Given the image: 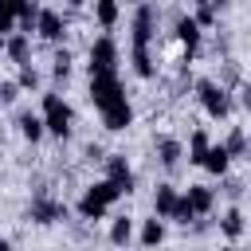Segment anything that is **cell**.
I'll list each match as a JSON object with an SVG mask.
<instances>
[{
	"mask_svg": "<svg viewBox=\"0 0 251 251\" xmlns=\"http://www.w3.org/2000/svg\"><path fill=\"white\" fill-rule=\"evenodd\" d=\"M118 196H122V192H118L110 180H94V184L82 192V200H78V216H82V220H102L106 208H110Z\"/></svg>",
	"mask_w": 251,
	"mask_h": 251,
	"instance_id": "obj_1",
	"label": "cell"
},
{
	"mask_svg": "<svg viewBox=\"0 0 251 251\" xmlns=\"http://www.w3.org/2000/svg\"><path fill=\"white\" fill-rule=\"evenodd\" d=\"M196 94H200V106H204L208 118L220 122V118L231 114V94H227L224 82H216V78H200V82H196Z\"/></svg>",
	"mask_w": 251,
	"mask_h": 251,
	"instance_id": "obj_2",
	"label": "cell"
},
{
	"mask_svg": "<svg viewBox=\"0 0 251 251\" xmlns=\"http://www.w3.org/2000/svg\"><path fill=\"white\" fill-rule=\"evenodd\" d=\"M39 122H43V133L67 137V133H71L75 114H71V106H67L59 94H43V114H39Z\"/></svg>",
	"mask_w": 251,
	"mask_h": 251,
	"instance_id": "obj_3",
	"label": "cell"
},
{
	"mask_svg": "<svg viewBox=\"0 0 251 251\" xmlns=\"http://www.w3.org/2000/svg\"><path fill=\"white\" fill-rule=\"evenodd\" d=\"M122 98H126V90H122V78H118V75H90V102H94L98 114L110 110V106L122 102Z\"/></svg>",
	"mask_w": 251,
	"mask_h": 251,
	"instance_id": "obj_4",
	"label": "cell"
},
{
	"mask_svg": "<svg viewBox=\"0 0 251 251\" xmlns=\"http://www.w3.org/2000/svg\"><path fill=\"white\" fill-rule=\"evenodd\" d=\"M90 75H118V43L114 35H98L90 43Z\"/></svg>",
	"mask_w": 251,
	"mask_h": 251,
	"instance_id": "obj_5",
	"label": "cell"
},
{
	"mask_svg": "<svg viewBox=\"0 0 251 251\" xmlns=\"http://www.w3.org/2000/svg\"><path fill=\"white\" fill-rule=\"evenodd\" d=\"M129 31H133V47H149L153 43V31H157V8L153 4H137Z\"/></svg>",
	"mask_w": 251,
	"mask_h": 251,
	"instance_id": "obj_6",
	"label": "cell"
},
{
	"mask_svg": "<svg viewBox=\"0 0 251 251\" xmlns=\"http://www.w3.org/2000/svg\"><path fill=\"white\" fill-rule=\"evenodd\" d=\"M102 180H110L122 196L133 192V169H129V161H126L122 153H110V157H106V176H102Z\"/></svg>",
	"mask_w": 251,
	"mask_h": 251,
	"instance_id": "obj_7",
	"label": "cell"
},
{
	"mask_svg": "<svg viewBox=\"0 0 251 251\" xmlns=\"http://www.w3.org/2000/svg\"><path fill=\"white\" fill-rule=\"evenodd\" d=\"M27 216H31L35 224H59V220H67V204H63V200H51L47 192H39V196L31 200Z\"/></svg>",
	"mask_w": 251,
	"mask_h": 251,
	"instance_id": "obj_8",
	"label": "cell"
},
{
	"mask_svg": "<svg viewBox=\"0 0 251 251\" xmlns=\"http://www.w3.org/2000/svg\"><path fill=\"white\" fill-rule=\"evenodd\" d=\"M35 31H39L43 39L59 43V39L67 35V20H63V12H55V8H39V16H35Z\"/></svg>",
	"mask_w": 251,
	"mask_h": 251,
	"instance_id": "obj_9",
	"label": "cell"
},
{
	"mask_svg": "<svg viewBox=\"0 0 251 251\" xmlns=\"http://www.w3.org/2000/svg\"><path fill=\"white\" fill-rule=\"evenodd\" d=\"M173 31H176V39H180V47H184V63L196 55V47H200V27L192 24V16H176V24H173Z\"/></svg>",
	"mask_w": 251,
	"mask_h": 251,
	"instance_id": "obj_10",
	"label": "cell"
},
{
	"mask_svg": "<svg viewBox=\"0 0 251 251\" xmlns=\"http://www.w3.org/2000/svg\"><path fill=\"white\" fill-rule=\"evenodd\" d=\"M102 126H106L110 133L129 129V126H133V106H129V98H122V102H114L110 110H102Z\"/></svg>",
	"mask_w": 251,
	"mask_h": 251,
	"instance_id": "obj_11",
	"label": "cell"
},
{
	"mask_svg": "<svg viewBox=\"0 0 251 251\" xmlns=\"http://www.w3.org/2000/svg\"><path fill=\"white\" fill-rule=\"evenodd\" d=\"M176 200H180V192H176L173 184H157V192H153V216H157L161 224H165V220H173Z\"/></svg>",
	"mask_w": 251,
	"mask_h": 251,
	"instance_id": "obj_12",
	"label": "cell"
},
{
	"mask_svg": "<svg viewBox=\"0 0 251 251\" xmlns=\"http://www.w3.org/2000/svg\"><path fill=\"white\" fill-rule=\"evenodd\" d=\"M184 200H188L192 216H208V212H212V204H216V192H212L208 184H188Z\"/></svg>",
	"mask_w": 251,
	"mask_h": 251,
	"instance_id": "obj_13",
	"label": "cell"
},
{
	"mask_svg": "<svg viewBox=\"0 0 251 251\" xmlns=\"http://www.w3.org/2000/svg\"><path fill=\"white\" fill-rule=\"evenodd\" d=\"M12 4H16V31H20V35H31V31H35L39 4H31V0H12Z\"/></svg>",
	"mask_w": 251,
	"mask_h": 251,
	"instance_id": "obj_14",
	"label": "cell"
},
{
	"mask_svg": "<svg viewBox=\"0 0 251 251\" xmlns=\"http://www.w3.org/2000/svg\"><path fill=\"white\" fill-rule=\"evenodd\" d=\"M212 176H227V165H231V157L224 153V145H208V153H204V161H200Z\"/></svg>",
	"mask_w": 251,
	"mask_h": 251,
	"instance_id": "obj_15",
	"label": "cell"
},
{
	"mask_svg": "<svg viewBox=\"0 0 251 251\" xmlns=\"http://www.w3.org/2000/svg\"><path fill=\"white\" fill-rule=\"evenodd\" d=\"M4 51H8V59H12V63H20V67H24V63H27V51H31V39H27V35H20V31H12V35L4 39Z\"/></svg>",
	"mask_w": 251,
	"mask_h": 251,
	"instance_id": "obj_16",
	"label": "cell"
},
{
	"mask_svg": "<svg viewBox=\"0 0 251 251\" xmlns=\"http://www.w3.org/2000/svg\"><path fill=\"white\" fill-rule=\"evenodd\" d=\"M224 145V153L235 161V157H243L247 153V133H243V126H231V133H227V141H220Z\"/></svg>",
	"mask_w": 251,
	"mask_h": 251,
	"instance_id": "obj_17",
	"label": "cell"
},
{
	"mask_svg": "<svg viewBox=\"0 0 251 251\" xmlns=\"http://www.w3.org/2000/svg\"><path fill=\"white\" fill-rule=\"evenodd\" d=\"M220 231H224L227 239H239V235H243V212H239V208H227V212L220 216Z\"/></svg>",
	"mask_w": 251,
	"mask_h": 251,
	"instance_id": "obj_18",
	"label": "cell"
},
{
	"mask_svg": "<svg viewBox=\"0 0 251 251\" xmlns=\"http://www.w3.org/2000/svg\"><path fill=\"white\" fill-rule=\"evenodd\" d=\"M129 239H133V220H129V216H118V220L110 224V243H114V247H126Z\"/></svg>",
	"mask_w": 251,
	"mask_h": 251,
	"instance_id": "obj_19",
	"label": "cell"
},
{
	"mask_svg": "<svg viewBox=\"0 0 251 251\" xmlns=\"http://www.w3.org/2000/svg\"><path fill=\"white\" fill-rule=\"evenodd\" d=\"M165 239V224L157 220V216H149L145 224H141V247H157Z\"/></svg>",
	"mask_w": 251,
	"mask_h": 251,
	"instance_id": "obj_20",
	"label": "cell"
},
{
	"mask_svg": "<svg viewBox=\"0 0 251 251\" xmlns=\"http://www.w3.org/2000/svg\"><path fill=\"white\" fill-rule=\"evenodd\" d=\"M133 71H137L141 78H153V75H157V63H153L149 47H133Z\"/></svg>",
	"mask_w": 251,
	"mask_h": 251,
	"instance_id": "obj_21",
	"label": "cell"
},
{
	"mask_svg": "<svg viewBox=\"0 0 251 251\" xmlns=\"http://www.w3.org/2000/svg\"><path fill=\"white\" fill-rule=\"evenodd\" d=\"M157 153H161V165H169V169H173V165L180 161V153H184V149H180V141H176V137H161V141H157Z\"/></svg>",
	"mask_w": 251,
	"mask_h": 251,
	"instance_id": "obj_22",
	"label": "cell"
},
{
	"mask_svg": "<svg viewBox=\"0 0 251 251\" xmlns=\"http://www.w3.org/2000/svg\"><path fill=\"white\" fill-rule=\"evenodd\" d=\"M20 133L35 145V141L43 137V122H39V114H20Z\"/></svg>",
	"mask_w": 251,
	"mask_h": 251,
	"instance_id": "obj_23",
	"label": "cell"
},
{
	"mask_svg": "<svg viewBox=\"0 0 251 251\" xmlns=\"http://www.w3.org/2000/svg\"><path fill=\"white\" fill-rule=\"evenodd\" d=\"M208 145H212V137H208L204 129H196V133H192V141H188V161H192V165H200V161H204V153H208Z\"/></svg>",
	"mask_w": 251,
	"mask_h": 251,
	"instance_id": "obj_24",
	"label": "cell"
},
{
	"mask_svg": "<svg viewBox=\"0 0 251 251\" xmlns=\"http://www.w3.org/2000/svg\"><path fill=\"white\" fill-rule=\"evenodd\" d=\"M94 16H98V24H102V27H114L122 12H118V4H114V0H98V4H94Z\"/></svg>",
	"mask_w": 251,
	"mask_h": 251,
	"instance_id": "obj_25",
	"label": "cell"
},
{
	"mask_svg": "<svg viewBox=\"0 0 251 251\" xmlns=\"http://www.w3.org/2000/svg\"><path fill=\"white\" fill-rule=\"evenodd\" d=\"M16 31V4L12 0H0V35L8 39Z\"/></svg>",
	"mask_w": 251,
	"mask_h": 251,
	"instance_id": "obj_26",
	"label": "cell"
},
{
	"mask_svg": "<svg viewBox=\"0 0 251 251\" xmlns=\"http://www.w3.org/2000/svg\"><path fill=\"white\" fill-rule=\"evenodd\" d=\"M16 86H20V90H35V86H39V71H35L31 63H24L20 75H16Z\"/></svg>",
	"mask_w": 251,
	"mask_h": 251,
	"instance_id": "obj_27",
	"label": "cell"
},
{
	"mask_svg": "<svg viewBox=\"0 0 251 251\" xmlns=\"http://www.w3.org/2000/svg\"><path fill=\"white\" fill-rule=\"evenodd\" d=\"M212 20H216V4H200V8L192 12V24H196V27H212Z\"/></svg>",
	"mask_w": 251,
	"mask_h": 251,
	"instance_id": "obj_28",
	"label": "cell"
},
{
	"mask_svg": "<svg viewBox=\"0 0 251 251\" xmlns=\"http://www.w3.org/2000/svg\"><path fill=\"white\" fill-rule=\"evenodd\" d=\"M51 63H55V67H51V75H55V78H67V75H71V51H59Z\"/></svg>",
	"mask_w": 251,
	"mask_h": 251,
	"instance_id": "obj_29",
	"label": "cell"
},
{
	"mask_svg": "<svg viewBox=\"0 0 251 251\" xmlns=\"http://www.w3.org/2000/svg\"><path fill=\"white\" fill-rule=\"evenodd\" d=\"M173 220H176V224H192V220H196L192 208H188V200H184V192H180V200H176V208H173Z\"/></svg>",
	"mask_w": 251,
	"mask_h": 251,
	"instance_id": "obj_30",
	"label": "cell"
},
{
	"mask_svg": "<svg viewBox=\"0 0 251 251\" xmlns=\"http://www.w3.org/2000/svg\"><path fill=\"white\" fill-rule=\"evenodd\" d=\"M16 82H0V102H16Z\"/></svg>",
	"mask_w": 251,
	"mask_h": 251,
	"instance_id": "obj_31",
	"label": "cell"
},
{
	"mask_svg": "<svg viewBox=\"0 0 251 251\" xmlns=\"http://www.w3.org/2000/svg\"><path fill=\"white\" fill-rule=\"evenodd\" d=\"M224 192H227V196H239V192H243V180H227V188H224Z\"/></svg>",
	"mask_w": 251,
	"mask_h": 251,
	"instance_id": "obj_32",
	"label": "cell"
},
{
	"mask_svg": "<svg viewBox=\"0 0 251 251\" xmlns=\"http://www.w3.org/2000/svg\"><path fill=\"white\" fill-rule=\"evenodd\" d=\"M0 251H16V247H12V243H8V239H0Z\"/></svg>",
	"mask_w": 251,
	"mask_h": 251,
	"instance_id": "obj_33",
	"label": "cell"
},
{
	"mask_svg": "<svg viewBox=\"0 0 251 251\" xmlns=\"http://www.w3.org/2000/svg\"><path fill=\"white\" fill-rule=\"evenodd\" d=\"M0 51H4V35H0Z\"/></svg>",
	"mask_w": 251,
	"mask_h": 251,
	"instance_id": "obj_34",
	"label": "cell"
},
{
	"mask_svg": "<svg viewBox=\"0 0 251 251\" xmlns=\"http://www.w3.org/2000/svg\"><path fill=\"white\" fill-rule=\"evenodd\" d=\"M0 141H4V126H0Z\"/></svg>",
	"mask_w": 251,
	"mask_h": 251,
	"instance_id": "obj_35",
	"label": "cell"
}]
</instances>
